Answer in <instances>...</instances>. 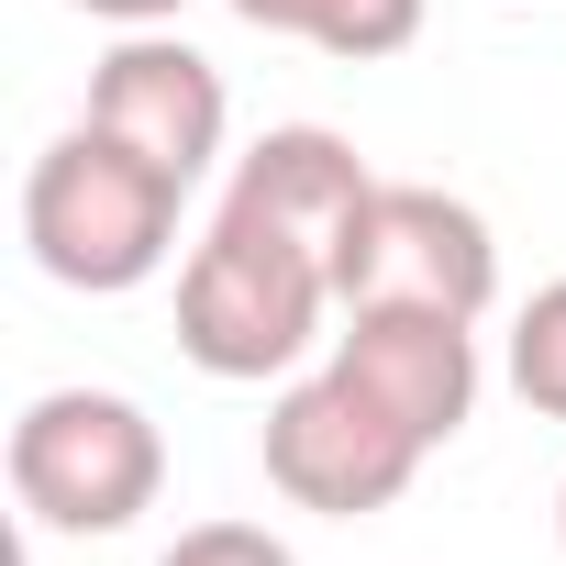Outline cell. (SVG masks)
<instances>
[{
	"label": "cell",
	"mask_w": 566,
	"mask_h": 566,
	"mask_svg": "<svg viewBox=\"0 0 566 566\" xmlns=\"http://www.w3.org/2000/svg\"><path fill=\"white\" fill-rule=\"evenodd\" d=\"M167 489V433L123 389H45L12 422V500L45 533H134Z\"/></svg>",
	"instance_id": "3"
},
{
	"label": "cell",
	"mask_w": 566,
	"mask_h": 566,
	"mask_svg": "<svg viewBox=\"0 0 566 566\" xmlns=\"http://www.w3.org/2000/svg\"><path fill=\"white\" fill-rule=\"evenodd\" d=\"M90 123H101V134H123L134 156H156L167 178H189V189H200V167L222 156L233 101H222V67L156 23V34H123V45L90 67Z\"/></svg>",
	"instance_id": "6"
},
{
	"label": "cell",
	"mask_w": 566,
	"mask_h": 566,
	"mask_svg": "<svg viewBox=\"0 0 566 566\" xmlns=\"http://www.w3.org/2000/svg\"><path fill=\"white\" fill-rule=\"evenodd\" d=\"M78 12H101V23H123V34H156V23L189 12V0H78Z\"/></svg>",
	"instance_id": "12"
},
{
	"label": "cell",
	"mask_w": 566,
	"mask_h": 566,
	"mask_svg": "<svg viewBox=\"0 0 566 566\" xmlns=\"http://www.w3.org/2000/svg\"><path fill=\"white\" fill-rule=\"evenodd\" d=\"M233 23L255 34H290V45H323L345 67H378L422 34V0H233Z\"/></svg>",
	"instance_id": "9"
},
{
	"label": "cell",
	"mask_w": 566,
	"mask_h": 566,
	"mask_svg": "<svg viewBox=\"0 0 566 566\" xmlns=\"http://www.w3.org/2000/svg\"><path fill=\"white\" fill-rule=\"evenodd\" d=\"M323 312H334V266L290 233L244 222V211H211V233L178 266V356L200 378H233V389L290 378L323 345Z\"/></svg>",
	"instance_id": "2"
},
{
	"label": "cell",
	"mask_w": 566,
	"mask_h": 566,
	"mask_svg": "<svg viewBox=\"0 0 566 566\" xmlns=\"http://www.w3.org/2000/svg\"><path fill=\"white\" fill-rule=\"evenodd\" d=\"M334 367H345L389 422H411L422 444H455L467 411H478V323H455V312L356 301L345 334H334Z\"/></svg>",
	"instance_id": "7"
},
{
	"label": "cell",
	"mask_w": 566,
	"mask_h": 566,
	"mask_svg": "<svg viewBox=\"0 0 566 566\" xmlns=\"http://www.w3.org/2000/svg\"><path fill=\"white\" fill-rule=\"evenodd\" d=\"M334 301H411V312H455L478 323L500 301V244L489 222L455 200V189H422V178H378L367 222L345 233L334 255Z\"/></svg>",
	"instance_id": "5"
},
{
	"label": "cell",
	"mask_w": 566,
	"mask_h": 566,
	"mask_svg": "<svg viewBox=\"0 0 566 566\" xmlns=\"http://www.w3.org/2000/svg\"><path fill=\"white\" fill-rule=\"evenodd\" d=\"M255 455H266V489L290 500V511L367 522V511H389V500L422 478L433 444H422L411 422H389L345 367H323V378H301V389H277V400H266Z\"/></svg>",
	"instance_id": "4"
},
{
	"label": "cell",
	"mask_w": 566,
	"mask_h": 566,
	"mask_svg": "<svg viewBox=\"0 0 566 566\" xmlns=\"http://www.w3.org/2000/svg\"><path fill=\"white\" fill-rule=\"evenodd\" d=\"M156 566H301V555L277 544L266 522H189V533H178Z\"/></svg>",
	"instance_id": "11"
},
{
	"label": "cell",
	"mask_w": 566,
	"mask_h": 566,
	"mask_svg": "<svg viewBox=\"0 0 566 566\" xmlns=\"http://www.w3.org/2000/svg\"><path fill=\"white\" fill-rule=\"evenodd\" d=\"M555 533H566V489H555Z\"/></svg>",
	"instance_id": "13"
},
{
	"label": "cell",
	"mask_w": 566,
	"mask_h": 566,
	"mask_svg": "<svg viewBox=\"0 0 566 566\" xmlns=\"http://www.w3.org/2000/svg\"><path fill=\"white\" fill-rule=\"evenodd\" d=\"M511 389H522L544 422H566V277L533 290L522 323H511Z\"/></svg>",
	"instance_id": "10"
},
{
	"label": "cell",
	"mask_w": 566,
	"mask_h": 566,
	"mask_svg": "<svg viewBox=\"0 0 566 566\" xmlns=\"http://www.w3.org/2000/svg\"><path fill=\"white\" fill-rule=\"evenodd\" d=\"M367 200H378L367 156H356L345 134H323V123H277V134H255V145L233 156V189H222V211H244V222H266V233L312 244L323 266L345 255V233L367 222Z\"/></svg>",
	"instance_id": "8"
},
{
	"label": "cell",
	"mask_w": 566,
	"mask_h": 566,
	"mask_svg": "<svg viewBox=\"0 0 566 566\" xmlns=\"http://www.w3.org/2000/svg\"><path fill=\"white\" fill-rule=\"evenodd\" d=\"M178 200H189V178H167L123 134L78 123L23 178V244H34V266L56 290L112 301V290H145V277L178 255Z\"/></svg>",
	"instance_id": "1"
}]
</instances>
